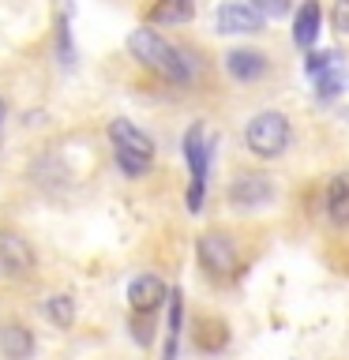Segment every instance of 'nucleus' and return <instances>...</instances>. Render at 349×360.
I'll return each mask as SVG.
<instances>
[{
	"mask_svg": "<svg viewBox=\"0 0 349 360\" xmlns=\"http://www.w3.org/2000/svg\"><path fill=\"white\" fill-rule=\"evenodd\" d=\"M128 49L143 68H151V72H158L169 83H188L191 79V64L184 60V53L173 41H165L154 27H135L128 38Z\"/></svg>",
	"mask_w": 349,
	"mask_h": 360,
	"instance_id": "1",
	"label": "nucleus"
},
{
	"mask_svg": "<svg viewBox=\"0 0 349 360\" xmlns=\"http://www.w3.org/2000/svg\"><path fill=\"white\" fill-rule=\"evenodd\" d=\"M289 139H293L289 117H286V112H274V109L252 117V120H248V128H244V143H248V150H252L255 158H278V154H286Z\"/></svg>",
	"mask_w": 349,
	"mask_h": 360,
	"instance_id": "2",
	"label": "nucleus"
},
{
	"mask_svg": "<svg viewBox=\"0 0 349 360\" xmlns=\"http://www.w3.org/2000/svg\"><path fill=\"white\" fill-rule=\"evenodd\" d=\"M184 158L191 169V188H188V210L196 214L203 207V195H207V165H210V143L203 124H191L184 131Z\"/></svg>",
	"mask_w": 349,
	"mask_h": 360,
	"instance_id": "3",
	"label": "nucleus"
},
{
	"mask_svg": "<svg viewBox=\"0 0 349 360\" xmlns=\"http://www.w3.org/2000/svg\"><path fill=\"white\" fill-rule=\"evenodd\" d=\"M196 255H199L203 270L214 278H229L236 270V248L225 233H203L196 240Z\"/></svg>",
	"mask_w": 349,
	"mask_h": 360,
	"instance_id": "4",
	"label": "nucleus"
},
{
	"mask_svg": "<svg viewBox=\"0 0 349 360\" xmlns=\"http://www.w3.org/2000/svg\"><path fill=\"white\" fill-rule=\"evenodd\" d=\"M270 195H274V188H270V176L263 173H244L229 184V202L236 210H259L270 202Z\"/></svg>",
	"mask_w": 349,
	"mask_h": 360,
	"instance_id": "5",
	"label": "nucleus"
},
{
	"mask_svg": "<svg viewBox=\"0 0 349 360\" xmlns=\"http://www.w3.org/2000/svg\"><path fill=\"white\" fill-rule=\"evenodd\" d=\"M214 19H218V30L222 34H255L263 30L267 15L259 11V4H222L218 11H214Z\"/></svg>",
	"mask_w": 349,
	"mask_h": 360,
	"instance_id": "6",
	"label": "nucleus"
},
{
	"mask_svg": "<svg viewBox=\"0 0 349 360\" xmlns=\"http://www.w3.org/2000/svg\"><path fill=\"white\" fill-rule=\"evenodd\" d=\"M169 297H173V289L154 274H143L128 285V304H132V311H139V315L158 311L162 304H169Z\"/></svg>",
	"mask_w": 349,
	"mask_h": 360,
	"instance_id": "7",
	"label": "nucleus"
},
{
	"mask_svg": "<svg viewBox=\"0 0 349 360\" xmlns=\"http://www.w3.org/2000/svg\"><path fill=\"white\" fill-rule=\"evenodd\" d=\"M0 270H8V274H30L34 270V248L23 240L19 233H0Z\"/></svg>",
	"mask_w": 349,
	"mask_h": 360,
	"instance_id": "8",
	"label": "nucleus"
},
{
	"mask_svg": "<svg viewBox=\"0 0 349 360\" xmlns=\"http://www.w3.org/2000/svg\"><path fill=\"white\" fill-rule=\"evenodd\" d=\"M109 139H113V146H117V150H124V154L146 158V162L154 158V139H151L146 131L135 128L132 120H113V124H109Z\"/></svg>",
	"mask_w": 349,
	"mask_h": 360,
	"instance_id": "9",
	"label": "nucleus"
},
{
	"mask_svg": "<svg viewBox=\"0 0 349 360\" xmlns=\"http://www.w3.org/2000/svg\"><path fill=\"white\" fill-rule=\"evenodd\" d=\"M267 53L259 49H229L225 53V72H229L236 83H255V79L267 75Z\"/></svg>",
	"mask_w": 349,
	"mask_h": 360,
	"instance_id": "10",
	"label": "nucleus"
},
{
	"mask_svg": "<svg viewBox=\"0 0 349 360\" xmlns=\"http://www.w3.org/2000/svg\"><path fill=\"white\" fill-rule=\"evenodd\" d=\"M319 22H323V8L315 4V0L297 8V15H293V41H297V49L312 53L315 38H319Z\"/></svg>",
	"mask_w": 349,
	"mask_h": 360,
	"instance_id": "11",
	"label": "nucleus"
},
{
	"mask_svg": "<svg viewBox=\"0 0 349 360\" xmlns=\"http://www.w3.org/2000/svg\"><path fill=\"white\" fill-rule=\"evenodd\" d=\"M0 353L8 360H30L34 356V334L23 323H4L0 326Z\"/></svg>",
	"mask_w": 349,
	"mask_h": 360,
	"instance_id": "12",
	"label": "nucleus"
},
{
	"mask_svg": "<svg viewBox=\"0 0 349 360\" xmlns=\"http://www.w3.org/2000/svg\"><path fill=\"white\" fill-rule=\"evenodd\" d=\"M326 214L334 225H349V173H338L326 188Z\"/></svg>",
	"mask_w": 349,
	"mask_h": 360,
	"instance_id": "13",
	"label": "nucleus"
},
{
	"mask_svg": "<svg viewBox=\"0 0 349 360\" xmlns=\"http://www.w3.org/2000/svg\"><path fill=\"white\" fill-rule=\"evenodd\" d=\"M180 326H184V300H180V292L173 289V297H169V315H165V360L177 356Z\"/></svg>",
	"mask_w": 349,
	"mask_h": 360,
	"instance_id": "14",
	"label": "nucleus"
},
{
	"mask_svg": "<svg viewBox=\"0 0 349 360\" xmlns=\"http://www.w3.org/2000/svg\"><path fill=\"white\" fill-rule=\"evenodd\" d=\"M42 311H45V319L53 326H61V330H68V326L75 323V300L68 297V292H53V297L42 304Z\"/></svg>",
	"mask_w": 349,
	"mask_h": 360,
	"instance_id": "15",
	"label": "nucleus"
},
{
	"mask_svg": "<svg viewBox=\"0 0 349 360\" xmlns=\"http://www.w3.org/2000/svg\"><path fill=\"white\" fill-rule=\"evenodd\" d=\"M191 15H196V4H191V0H162V4L151 8L154 22H184Z\"/></svg>",
	"mask_w": 349,
	"mask_h": 360,
	"instance_id": "16",
	"label": "nucleus"
},
{
	"mask_svg": "<svg viewBox=\"0 0 349 360\" xmlns=\"http://www.w3.org/2000/svg\"><path fill=\"white\" fill-rule=\"evenodd\" d=\"M334 68H342V56H338V53H319V49H312L308 56H304V72H308L312 79H323L326 72H334Z\"/></svg>",
	"mask_w": 349,
	"mask_h": 360,
	"instance_id": "17",
	"label": "nucleus"
},
{
	"mask_svg": "<svg viewBox=\"0 0 349 360\" xmlns=\"http://www.w3.org/2000/svg\"><path fill=\"white\" fill-rule=\"evenodd\" d=\"M315 86H319V98H334V94H342V86H345L342 68H334V72H326L323 79H315Z\"/></svg>",
	"mask_w": 349,
	"mask_h": 360,
	"instance_id": "18",
	"label": "nucleus"
},
{
	"mask_svg": "<svg viewBox=\"0 0 349 360\" xmlns=\"http://www.w3.org/2000/svg\"><path fill=\"white\" fill-rule=\"evenodd\" d=\"M117 165H120L128 176H143L146 169H151V162H146V158H135V154H124V150H117Z\"/></svg>",
	"mask_w": 349,
	"mask_h": 360,
	"instance_id": "19",
	"label": "nucleus"
},
{
	"mask_svg": "<svg viewBox=\"0 0 349 360\" xmlns=\"http://www.w3.org/2000/svg\"><path fill=\"white\" fill-rule=\"evenodd\" d=\"M56 38H61V64H72V56H75V49H72V41H68V15H61V22H56Z\"/></svg>",
	"mask_w": 349,
	"mask_h": 360,
	"instance_id": "20",
	"label": "nucleus"
},
{
	"mask_svg": "<svg viewBox=\"0 0 349 360\" xmlns=\"http://www.w3.org/2000/svg\"><path fill=\"white\" fill-rule=\"evenodd\" d=\"M331 19H334V27L342 34H349V0H338L334 11H331Z\"/></svg>",
	"mask_w": 349,
	"mask_h": 360,
	"instance_id": "21",
	"label": "nucleus"
},
{
	"mask_svg": "<svg viewBox=\"0 0 349 360\" xmlns=\"http://www.w3.org/2000/svg\"><path fill=\"white\" fill-rule=\"evenodd\" d=\"M259 11H263V15H286V0H270V4H259Z\"/></svg>",
	"mask_w": 349,
	"mask_h": 360,
	"instance_id": "22",
	"label": "nucleus"
},
{
	"mask_svg": "<svg viewBox=\"0 0 349 360\" xmlns=\"http://www.w3.org/2000/svg\"><path fill=\"white\" fill-rule=\"evenodd\" d=\"M4 112H8V109H4V101H0V128H4Z\"/></svg>",
	"mask_w": 349,
	"mask_h": 360,
	"instance_id": "23",
	"label": "nucleus"
}]
</instances>
